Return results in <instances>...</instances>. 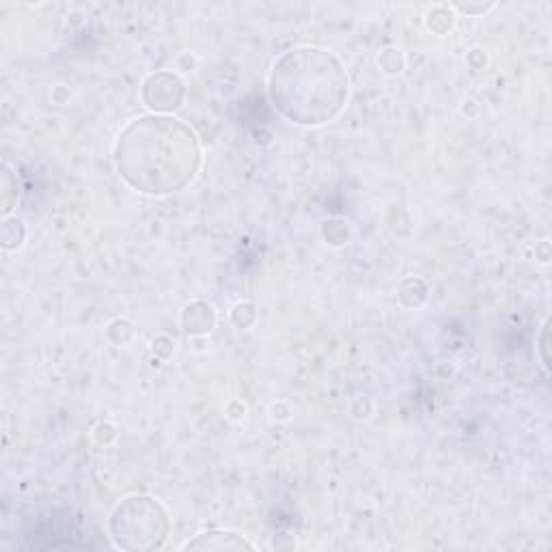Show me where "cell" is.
<instances>
[{"mask_svg": "<svg viewBox=\"0 0 552 552\" xmlns=\"http://www.w3.org/2000/svg\"><path fill=\"white\" fill-rule=\"evenodd\" d=\"M348 91L350 82L341 61L322 48L289 50L270 74L272 104L298 126H322L335 119Z\"/></svg>", "mask_w": 552, "mask_h": 552, "instance_id": "7a4b0ae2", "label": "cell"}, {"mask_svg": "<svg viewBox=\"0 0 552 552\" xmlns=\"http://www.w3.org/2000/svg\"><path fill=\"white\" fill-rule=\"evenodd\" d=\"M216 322V313L212 309V305H207V302H192L184 309L182 315V324L184 330L190 335H205L210 333Z\"/></svg>", "mask_w": 552, "mask_h": 552, "instance_id": "8992f818", "label": "cell"}, {"mask_svg": "<svg viewBox=\"0 0 552 552\" xmlns=\"http://www.w3.org/2000/svg\"><path fill=\"white\" fill-rule=\"evenodd\" d=\"M115 167L123 182L143 195H171L186 188L201 169L199 138L171 115L138 117L117 138Z\"/></svg>", "mask_w": 552, "mask_h": 552, "instance_id": "6da1fadb", "label": "cell"}, {"mask_svg": "<svg viewBox=\"0 0 552 552\" xmlns=\"http://www.w3.org/2000/svg\"><path fill=\"white\" fill-rule=\"evenodd\" d=\"M455 7H458L460 11H464V13H486V11H490L494 5H483V7H471V5H455Z\"/></svg>", "mask_w": 552, "mask_h": 552, "instance_id": "ba28073f", "label": "cell"}, {"mask_svg": "<svg viewBox=\"0 0 552 552\" xmlns=\"http://www.w3.org/2000/svg\"><path fill=\"white\" fill-rule=\"evenodd\" d=\"M186 87L171 72H156L143 82V102L154 115H167L184 104Z\"/></svg>", "mask_w": 552, "mask_h": 552, "instance_id": "277c9868", "label": "cell"}, {"mask_svg": "<svg viewBox=\"0 0 552 552\" xmlns=\"http://www.w3.org/2000/svg\"><path fill=\"white\" fill-rule=\"evenodd\" d=\"M255 548L251 542L244 540L242 535L223 529H210L199 533L195 540L184 544V550H242Z\"/></svg>", "mask_w": 552, "mask_h": 552, "instance_id": "5b68a950", "label": "cell"}, {"mask_svg": "<svg viewBox=\"0 0 552 552\" xmlns=\"http://www.w3.org/2000/svg\"><path fill=\"white\" fill-rule=\"evenodd\" d=\"M110 540L121 550L160 548L171 531L167 509L154 496L136 494L123 499L108 520Z\"/></svg>", "mask_w": 552, "mask_h": 552, "instance_id": "3957f363", "label": "cell"}, {"mask_svg": "<svg viewBox=\"0 0 552 552\" xmlns=\"http://www.w3.org/2000/svg\"><path fill=\"white\" fill-rule=\"evenodd\" d=\"M380 65L384 67V72L399 74V72H402V69H404V57H402V52L395 50V48L384 50V52H382V57H380Z\"/></svg>", "mask_w": 552, "mask_h": 552, "instance_id": "52a82bcc", "label": "cell"}]
</instances>
